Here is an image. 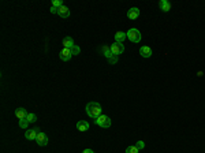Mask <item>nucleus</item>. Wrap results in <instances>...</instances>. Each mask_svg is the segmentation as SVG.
<instances>
[{"instance_id": "obj_12", "label": "nucleus", "mask_w": 205, "mask_h": 153, "mask_svg": "<svg viewBox=\"0 0 205 153\" xmlns=\"http://www.w3.org/2000/svg\"><path fill=\"white\" fill-rule=\"evenodd\" d=\"M15 116L18 118V119H25V118L27 116V112H26V110H25V108H17V110H15Z\"/></svg>"}, {"instance_id": "obj_13", "label": "nucleus", "mask_w": 205, "mask_h": 153, "mask_svg": "<svg viewBox=\"0 0 205 153\" xmlns=\"http://www.w3.org/2000/svg\"><path fill=\"white\" fill-rule=\"evenodd\" d=\"M58 15L62 18H67L68 15H70V10H68V7H66V6H62L58 11Z\"/></svg>"}, {"instance_id": "obj_23", "label": "nucleus", "mask_w": 205, "mask_h": 153, "mask_svg": "<svg viewBox=\"0 0 205 153\" xmlns=\"http://www.w3.org/2000/svg\"><path fill=\"white\" fill-rule=\"evenodd\" d=\"M58 11H59V8H56V7H51V12H52V14H58Z\"/></svg>"}, {"instance_id": "obj_1", "label": "nucleus", "mask_w": 205, "mask_h": 153, "mask_svg": "<svg viewBox=\"0 0 205 153\" xmlns=\"http://www.w3.org/2000/svg\"><path fill=\"white\" fill-rule=\"evenodd\" d=\"M101 105H100L99 103H96V101H92V103H89L86 105V114L88 116H90L92 119L96 120L97 118L101 115Z\"/></svg>"}, {"instance_id": "obj_17", "label": "nucleus", "mask_w": 205, "mask_h": 153, "mask_svg": "<svg viewBox=\"0 0 205 153\" xmlns=\"http://www.w3.org/2000/svg\"><path fill=\"white\" fill-rule=\"evenodd\" d=\"M70 51H71V55L72 56L80 55V52H81V49H80V47H78V45H74L72 48H70Z\"/></svg>"}, {"instance_id": "obj_14", "label": "nucleus", "mask_w": 205, "mask_h": 153, "mask_svg": "<svg viewBox=\"0 0 205 153\" xmlns=\"http://www.w3.org/2000/svg\"><path fill=\"white\" fill-rule=\"evenodd\" d=\"M126 37H127V34L125 33V31H118V33H115V43H123V41L126 40Z\"/></svg>"}, {"instance_id": "obj_19", "label": "nucleus", "mask_w": 205, "mask_h": 153, "mask_svg": "<svg viewBox=\"0 0 205 153\" xmlns=\"http://www.w3.org/2000/svg\"><path fill=\"white\" fill-rule=\"evenodd\" d=\"M27 126H29V122H27L26 118L19 120V127H21V129H27Z\"/></svg>"}, {"instance_id": "obj_6", "label": "nucleus", "mask_w": 205, "mask_h": 153, "mask_svg": "<svg viewBox=\"0 0 205 153\" xmlns=\"http://www.w3.org/2000/svg\"><path fill=\"white\" fill-rule=\"evenodd\" d=\"M36 141L37 143H39L40 146H45L47 143H48V137H47V134L45 133H39V135H37V138H36Z\"/></svg>"}, {"instance_id": "obj_8", "label": "nucleus", "mask_w": 205, "mask_h": 153, "mask_svg": "<svg viewBox=\"0 0 205 153\" xmlns=\"http://www.w3.org/2000/svg\"><path fill=\"white\" fill-rule=\"evenodd\" d=\"M138 17H140V8L133 7L127 11V18L129 19H137Z\"/></svg>"}, {"instance_id": "obj_3", "label": "nucleus", "mask_w": 205, "mask_h": 153, "mask_svg": "<svg viewBox=\"0 0 205 153\" xmlns=\"http://www.w3.org/2000/svg\"><path fill=\"white\" fill-rule=\"evenodd\" d=\"M126 34H127L129 40H130L131 43H140L141 41V33L138 29H130Z\"/></svg>"}, {"instance_id": "obj_7", "label": "nucleus", "mask_w": 205, "mask_h": 153, "mask_svg": "<svg viewBox=\"0 0 205 153\" xmlns=\"http://www.w3.org/2000/svg\"><path fill=\"white\" fill-rule=\"evenodd\" d=\"M40 133V129H31V130H27L26 133H25V137H26V139H36L37 135H39Z\"/></svg>"}, {"instance_id": "obj_11", "label": "nucleus", "mask_w": 205, "mask_h": 153, "mask_svg": "<svg viewBox=\"0 0 205 153\" xmlns=\"http://www.w3.org/2000/svg\"><path fill=\"white\" fill-rule=\"evenodd\" d=\"M75 44H74V40L70 37V36H66L63 37V48H72Z\"/></svg>"}, {"instance_id": "obj_9", "label": "nucleus", "mask_w": 205, "mask_h": 153, "mask_svg": "<svg viewBox=\"0 0 205 153\" xmlns=\"http://www.w3.org/2000/svg\"><path fill=\"white\" fill-rule=\"evenodd\" d=\"M140 55L142 57H150V56H152V49H150L149 47H146V45L141 47L140 48Z\"/></svg>"}, {"instance_id": "obj_15", "label": "nucleus", "mask_w": 205, "mask_h": 153, "mask_svg": "<svg viewBox=\"0 0 205 153\" xmlns=\"http://www.w3.org/2000/svg\"><path fill=\"white\" fill-rule=\"evenodd\" d=\"M77 129L80 130V131H86V130L89 129V123L85 122V120H80V122L77 123Z\"/></svg>"}, {"instance_id": "obj_22", "label": "nucleus", "mask_w": 205, "mask_h": 153, "mask_svg": "<svg viewBox=\"0 0 205 153\" xmlns=\"http://www.w3.org/2000/svg\"><path fill=\"white\" fill-rule=\"evenodd\" d=\"M135 146H137L138 149H144L145 148V143H144V141H138L137 143H135Z\"/></svg>"}, {"instance_id": "obj_2", "label": "nucleus", "mask_w": 205, "mask_h": 153, "mask_svg": "<svg viewBox=\"0 0 205 153\" xmlns=\"http://www.w3.org/2000/svg\"><path fill=\"white\" fill-rule=\"evenodd\" d=\"M94 123H96L97 126L103 127V129H108V127L111 126V119H109L107 115H100V116L94 120Z\"/></svg>"}, {"instance_id": "obj_10", "label": "nucleus", "mask_w": 205, "mask_h": 153, "mask_svg": "<svg viewBox=\"0 0 205 153\" xmlns=\"http://www.w3.org/2000/svg\"><path fill=\"white\" fill-rule=\"evenodd\" d=\"M159 7L162 8V11L167 12V11H170V10H171V3H170L168 0H160V2H159Z\"/></svg>"}, {"instance_id": "obj_24", "label": "nucleus", "mask_w": 205, "mask_h": 153, "mask_svg": "<svg viewBox=\"0 0 205 153\" xmlns=\"http://www.w3.org/2000/svg\"><path fill=\"white\" fill-rule=\"evenodd\" d=\"M82 153H94V152L92 151V149H85V151L82 152Z\"/></svg>"}, {"instance_id": "obj_5", "label": "nucleus", "mask_w": 205, "mask_h": 153, "mask_svg": "<svg viewBox=\"0 0 205 153\" xmlns=\"http://www.w3.org/2000/svg\"><path fill=\"white\" fill-rule=\"evenodd\" d=\"M59 57H60L63 62H67V60H70L71 57H72L70 48H63V49L60 51V53H59Z\"/></svg>"}, {"instance_id": "obj_18", "label": "nucleus", "mask_w": 205, "mask_h": 153, "mask_svg": "<svg viewBox=\"0 0 205 153\" xmlns=\"http://www.w3.org/2000/svg\"><path fill=\"white\" fill-rule=\"evenodd\" d=\"M26 119H27V122H29V123H34L37 120V116L34 114H27Z\"/></svg>"}, {"instance_id": "obj_20", "label": "nucleus", "mask_w": 205, "mask_h": 153, "mask_svg": "<svg viewBox=\"0 0 205 153\" xmlns=\"http://www.w3.org/2000/svg\"><path fill=\"white\" fill-rule=\"evenodd\" d=\"M140 152V149L137 148V146H129L127 149H126V153H138Z\"/></svg>"}, {"instance_id": "obj_4", "label": "nucleus", "mask_w": 205, "mask_h": 153, "mask_svg": "<svg viewBox=\"0 0 205 153\" xmlns=\"http://www.w3.org/2000/svg\"><path fill=\"white\" fill-rule=\"evenodd\" d=\"M109 48H111L112 53H113L115 56H118V55H121V53L125 52V45H123V44H121V43H113Z\"/></svg>"}, {"instance_id": "obj_21", "label": "nucleus", "mask_w": 205, "mask_h": 153, "mask_svg": "<svg viewBox=\"0 0 205 153\" xmlns=\"http://www.w3.org/2000/svg\"><path fill=\"white\" fill-rule=\"evenodd\" d=\"M62 6H64L63 3L60 2V0H53L52 2V7H56V8H60Z\"/></svg>"}, {"instance_id": "obj_16", "label": "nucleus", "mask_w": 205, "mask_h": 153, "mask_svg": "<svg viewBox=\"0 0 205 153\" xmlns=\"http://www.w3.org/2000/svg\"><path fill=\"white\" fill-rule=\"evenodd\" d=\"M103 52H104V56L107 57V59H112V57H115V55L112 53V51H111V48H108V47H104L103 48Z\"/></svg>"}]
</instances>
